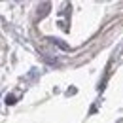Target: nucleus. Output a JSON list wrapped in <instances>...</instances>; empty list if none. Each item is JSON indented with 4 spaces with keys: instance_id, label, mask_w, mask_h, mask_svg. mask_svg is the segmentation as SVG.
<instances>
[{
    "instance_id": "nucleus-1",
    "label": "nucleus",
    "mask_w": 123,
    "mask_h": 123,
    "mask_svg": "<svg viewBox=\"0 0 123 123\" xmlns=\"http://www.w3.org/2000/svg\"><path fill=\"white\" fill-rule=\"evenodd\" d=\"M47 10H49V4H47V2H46V4H42V12H38V17H44L47 13Z\"/></svg>"
},
{
    "instance_id": "nucleus-2",
    "label": "nucleus",
    "mask_w": 123,
    "mask_h": 123,
    "mask_svg": "<svg viewBox=\"0 0 123 123\" xmlns=\"http://www.w3.org/2000/svg\"><path fill=\"white\" fill-rule=\"evenodd\" d=\"M53 44H57V46H59V47H62V49H68V46H66V44H62L61 40H57V38L53 40Z\"/></svg>"
}]
</instances>
